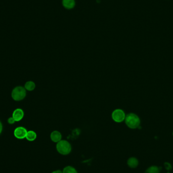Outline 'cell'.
Returning <instances> with one entry per match:
<instances>
[{"label": "cell", "instance_id": "cell-8", "mask_svg": "<svg viewBox=\"0 0 173 173\" xmlns=\"http://www.w3.org/2000/svg\"><path fill=\"white\" fill-rule=\"evenodd\" d=\"M62 5L66 9H73L75 5V0H62Z\"/></svg>", "mask_w": 173, "mask_h": 173}, {"label": "cell", "instance_id": "cell-2", "mask_svg": "<svg viewBox=\"0 0 173 173\" xmlns=\"http://www.w3.org/2000/svg\"><path fill=\"white\" fill-rule=\"evenodd\" d=\"M125 120L127 126L132 129L138 128L140 123V120L139 117L133 113L128 114L126 117Z\"/></svg>", "mask_w": 173, "mask_h": 173}, {"label": "cell", "instance_id": "cell-7", "mask_svg": "<svg viewBox=\"0 0 173 173\" xmlns=\"http://www.w3.org/2000/svg\"><path fill=\"white\" fill-rule=\"evenodd\" d=\"M50 138L53 142L58 143L62 140V135L59 131H54L51 133Z\"/></svg>", "mask_w": 173, "mask_h": 173}, {"label": "cell", "instance_id": "cell-10", "mask_svg": "<svg viewBox=\"0 0 173 173\" xmlns=\"http://www.w3.org/2000/svg\"><path fill=\"white\" fill-rule=\"evenodd\" d=\"M37 137V135L34 131H29L27 132L25 138L29 141H34L36 140Z\"/></svg>", "mask_w": 173, "mask_h": 173}, {"label": "cell", "instance_id": "cell-11", "mask_svg": "<svg viewBox=\"0 0 173 173\" xmlns=\"http://www.w3.org/2000/svg\"><path fill=\"white\" fill-rule=\"evenodd\" d=\"M24 88L26 89V90L32 91L34 90L35 89L36 84L33 81L27 82V83H25Z\"/></svg>", "mask_w": 173, "mask_h": 173}, {"label": "cell", "instance_id": "cell-15", "mask_svg": "<svg viewBox=\"0 0 173 173\" xmlns=\"http://www.w3.org/2000/svg\"><path fill=\"white\" fill-rule=\"evenodd\" d=\"M165 168H167L168 170H170L171 168V165L170 164H168V162H166L165 163Z\"/></svg>", "mask_w": 173, "mask_h": 173}, {"label": "cell", "instance_id": "cell-9", "mask_svg": "<svg viewBox=\"0 0 173 173\" xmlns=\"http://www.w3.org/2000/svg\"><path fill=\"white\" fill-rule=\"evenodd\" d=\"M127 165L131 168H136L139 165V162L136 158L131 157L128 159Z\"/></svg>", "mask_w": 173, "mask_h": 173}, {"label": "cell", "instance_id": "cell-3", "mask_svg": "<svg viewBox=\"0 0 173 173\" xmlns=\"http://www.w3.org/2000/svg\"><path fill=\"white\" fill-rule=\"evenodd\" d=\"M27 95V91L25 88L22 86H18L13 90L11 96L13 100L19 101L24 99Z\"/></svg>", "mask_w": 173, "mask_h": 173}, {"label": "cell", "instance_id": "cell-5", "mask_svg": "<svg viewBox=\"0 0 173 173\" xmlns=\"http://www.w3.org/2000/svg\"><path fill=\"white\" fill-rule=\"evenodd\" d=\"M27 132V131L25 128L23 127H18L14 130V135L17 139H24L26 137Z\"/></svg>", "mask_w": 173, "mask_h": 173}, {"label": "cell", "instance_id": "cell-4", "mask_svg": "<svg viewBox=\"0 0 173 173\" xmlns=\"http://www.w3.org/2000/svg\"><path fill=\"white\" fill-rule=\"evenodd\" d=\"M124 111L121 109H115L112 113V119L116 123H122L126 118Z\"/></svg>", "mask_w": 173, "mask_h": 173}, {"label": "cell", "instance_id": "cell-14", "mask_svg": "<svg viewBox=\"0 0 173 173\" xmlns=\"http://www.w3.org/2000/svg\"><path fill=\"white\" fill-rule=\"evenodd\" d=\"M16 121L14 120V118L13 117H10L8 119V123L10 124H13V123L15 122Z\"/></svg>", "mask_w": 173, "mask_h": 173}, {"label": "cell", "instance_id": "cell-13", "mask_svg": "<svg viewBox=\"0 0 173 173\" xmlns=\"http://www.w3.org/2000/svg\"><path fill=\"white\" fill-rule=\"evenodd\" d=\"M62 173H78V171L75 168L70 165H68L63 168Z\"/></svg>", "mask_w": 173, "mask_h": 173}, {"label": "cell", "instance_id": "cell-16", "mask_svg": "<svg viewBox=\"0 0 173 173\" xmlns=\"http://www.w3.org/2000/svg\"><path fill=\"white\" fill-rule=\"evenodd\" d=\"M51 173H62V171H61V170H57L52 171Z\"/></svg>", "mask_w": 173, "mask_h": 173}, {"label": "cell", "instance_id": "cell-1", "mask_svg": "<svg viewBox=\"0 0 173 173\" xmlns=\"http://www.w3.org/2000/svg\"><path fill=\"white\" fill-rule=\"evenodd\" d=\"M72 145L69 142L64 140H61L57 143L56 150L58 152L63 155H69L72 151Z\"/></svg>", "mask_w": 173, "mask_h": 173}, {"label": "cell", "instance_id": "cell-17", "mask_svg": "<svg viewBox=\"0 0 173 173\" xmlns=\"http://www.w3.org/2000/svg\"><path fill=\"white\" fill-rule=\"evenodd\" d=\"M2 130H3V125H2V123L0 121V134H1Z\"/></svg>", "mask_w": 173, "mask_h": 173}, {"label": "cell", "instance_id": "cell-12", "mask_svg": "<svg viewBox=\"0 0 173 173\" xmlns=\"http://www.w3.org/2000/svg\"><path fill=\"white\" fill-rule=\"evenodd\" d=\"M145 173H160V169L159 167L153 165L148 168L146 170Z\"/></svg>", "mask_w": 173, "mask_h": 173}, {"label": "cell", "instance_id": "cell-6", "mask_svg": "<svg viewBox=\"0 0 173 173\" xmlns=\"http://www.w3.org/2000/svg\"><path fill=\"white\" fill-rule=\"evenodd\" d=\"M24 111L21 108H17L14 111L13 113L12 117L14 118L16 122H19L24 117Z\"/></svg>", "mask_w": 173, "mask_h": 173}]
</instances>
